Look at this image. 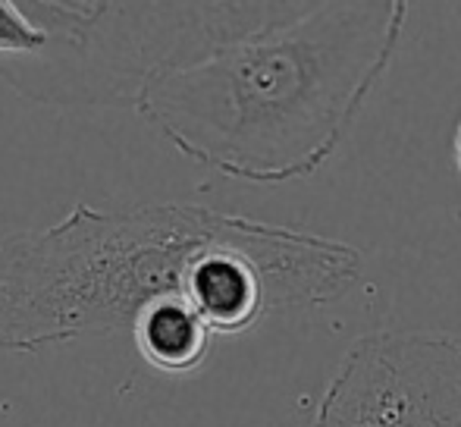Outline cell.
<instances>
[{
	"instance_id": "obj_1",
	"label": "cell",
	"mask_w": 461,
	"mask_h": 427,
	"mask_svg": "<svg viewBox=\"0 0 461 427\" xmlns=\"http://www.w3.org/2000/svg\"><path fill=\"white\" fill-rule=\"evenodd\" d=\"M408 4H304L151 79L135 110L179 154L230 179L314 177L348 139L402 44Z\"/></svg>"
},
{
	"instance_id": "obj_2",
	"label": "cell",
	"mask_w": 461,
	"mask_h": 427,
	"mask_svg": "<svg viewBox=\"0 0 461 427\" xmlns=\"http://www.w3.org/2000/svg\"><path fill=\"white\" fill-rule=\"evenodd\" d=\"M217 217L201 204H76L44 230L0 239V349L41 352L132 330L148 305L183 295Z\"/></svg>"
},
{
	"instance_id": "obj_3",
	"label": "cell",
	"mask_w": 461,
	"mask_h": 427,
	"mask_svg": "<svg viewBox=\"0 0 461 427\" xmlns=\"http://www.w3.org/2000/svg\"><path fill=\"white\" fill-rule=\"evenodd\" d=\"M302 6L23 0L48 44L32 57L0 60V79L35 104H135L151 79L292 19Z\"/></svg>"
},
{
	"instance_id": "obj_4",
	"label": "cell",
	"mask_w": 461,
	"mask_h": 427,
	"mask_svg": "<svg viewBox=\"0 0 461 427\" xmlns=\"http://www.w3.org/2000/svg\"><path fill=\"white\" fill-rule=\"evenodd\" d=\"M314 427H461V336H361L330 377Z\"/></svg>"
},
{
	"instance_id": "obj_5",
	"label": "cell",
	"mask_w": 461,
	"mask_h": 427,
	"mask_svg": "<svg viewBox=\"0 0 461 427\" xmlns=\"http://www.w3.org/2000/svg\"><path fill=\"white\" fill-rule=\"evenodd\" d=\"M132 340L145 365L160 374H192L207 361L213 330L183 295H167L148 305L132 327Z\"/></svg>"
},
{
	"instance_id": "obj_6",
	"label": "cell",
	"mask_w": 461,
	"mask_h": 427,
	"mask_svg": "<svg viewBox=\"0 0 461 427\" xmlns=\"http://www.w3.org/2000/svg\"><path fill=\"white\" fill-rule=\"evenodd\" d=\"M48 35L23 10V0H0V60L44 50Z\"/></svg>"
},
{
	"instance_id": "obj_7",
	"label": "cell",
	"mask_w": 461,
	"mask_h": 427,
	"mask_svg": "<svg viewBox=\"0 0 461 427\" xmlns=\"http://www.w3.org/2000/svg\"><path fill=\"white\" fill-rule=\"evenodd\" d=\"M452 154H456V167H458V173H461V123H458V129H456V139H452Z\"/></svg>"
}]
</instances>
